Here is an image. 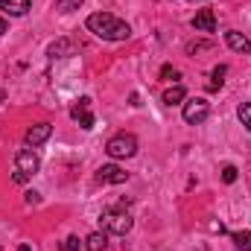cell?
<instances>
[{
    "label": "cell",
    "mask_w": 251,
    "mask_h": 251,
    "mask_svg": "<svg viewBox=\"0 0 251 251\" xmlns=\"http://www.w3.org/2000/svg\"><path fill=\"white\" fill-rule=\"evenodd\" d=\"M85 26H88V32H94L102 41H126L131 35V26L126 21H120L117 15H111V12H94V15H88Z\"/></svg>",
    "instance_id": "cell-1"
},
{
    "label": "cell",
    "mask_w": 251,
    "mask_h": 251,
    "mask_svg": "<svg viewBox=\"0 0 251 251\" xmlns=\"http://www.w3.org/2000/svg\"><path fill=\"white\" fill-rule=\"evenodd\" d=\"M41 161H38V152L32 146H24L15 152V167H12V181L15 184H26L35 173H38Z\"/></svg>",
    "instance_id": "cell-2"
},
{
    "label": "cell",
    "mask_w": 251,
    "mask_h": 251,
    "mask_svg": "<svg viewBox=\"0 0 251 251\" xmlns=\"http://www.w3.org/2000/svg\"><path fill=\"white\" fill-rule=\"evenodd\" d=\"M100 225H102V231L105 234H117V237H123L131 231V213L123 210V207H105L102 210V216H100Z\"/></svg>",
    "instance_id": "cell-3"
},
{
    "label": "cell",
    "mask_w": 251,
    "mask_h": 251,
    "mask_svg": "<svg viewBox=\"0 0 251 251\" xmlns=\"http://www.w3.org/2000/svg\"><path fill=\"white\" fill-rule=\"evenodd\" d=\"M105 152H108V158H114V161H123V158H134L137 155V137L134 134H114L108 143H105Z\"/></svg>",
    "instance_id": "cell-4"
},
{
    "label": "cell",
    "mask_w": 251,
    "mask_h": 251,
    "mask_svg": "<svg viewBox=\"0 0 251 251\" xmlns=\"http://www.w3.org/2000/svg\"><path fill=\"white\" fill-rule=\"evenodd\" d=\"M184 123L190 126H199L207 120V114H210V102L204 100V97H193V100H184Z\"/></svg>",
    "instance_id": "cell-5"
},
{
    "label": "cell",
    "mask_w": 251,
    "mask_h": 251,
    "mask_svg": "<svg viewBox=\"0 0 251 251\" xmlns=\"http://www.w3.org/2000/svg\"><path fill=\"white\" fill-rule=\"evenodd\" d=\"M70 117L82 126L85 131H91V128H94V123H97V120H94V114H91V100H88V97H82V100L70 108Z\"/></svg>",
    "instance_id": "cell-6"
},
{
    "label": "cell",
    "mask_w": 251,
    "mask_h": 251,
    "mask_svg": "<svg viewBox=\"0 0 251 251\" xmlns=\"http://www.w3.org/2000/svg\"><path fill=\"white\" fill-rule=\"evenodd\" d=\"M126 178H128V173L117 164H105L97 170V181H102V184H126Z\"/></svg>",
    "instance_id": "cell-7"
},
{
    "label": "cell",
    "mask_w": 251,
    "mask_h": 251,
    "mask_svg": "<svg viewBox=\"0 0 251 251\" xmlns=\"http://www.w3.org/2000/svg\"><path fill=\"white\" fill-rule=\"evenodd\" d=\"M190 26H193L196 32H216V15H213V9H199V12L193 15Z\"/></svg>",
    "instance_id": "cell-8"
},
{
    "label": "cell",
    "mask_w": 251,
    "mask_h": 251,
    "mask_svg": "<svg viewBox=\"0 0 251 251\" xmlns=\"http://www.w3.org/2000/svg\"><path fill=\"white\" fill-rule=\"evenodd\" d=\"M50 134H53V126H50V123L29 126V128H26V146H41Z\"/></svg>",
    "instance_id": "cell-9"
},
{
    "label": "cell",
    "mask_w": 251,
    "mask_h": 251,
    "mask_svg": "<svg viewBox=\"0 0 251 251\" xmlns=\"http://www.w3.org/2000/svg\"><path fill=\"white\" fill-rule=\"evenodd\" d=\"M32 9V0H0V12L3 15H12V18H21Z\"/></svg>",
    "instance_id": "cell-10"
},
{
    "label": "cell",
    "mask_w": 251,
    "mask_h": 251,
    "mask_svg": "<svg viewBox=\"0 0 251 251\" xmlns=\"http://www.w3.org/2000/svg\"><path fill=\"white\" fill-rule=\"evenodd\" d=\"M73 41L70 38H59V41H53L50 47H47V56L50 59H67V56H73Z\"/></svg>",
    "instance_id": "cell-11"
},
{
    "label": "cell",
    "mask_w": 251,
    "mask_h": 251,
    "mask_svg": "<svg viewBox=\"0 0 251 251\" xmlns=\"http://www.w3.org/2000/svg\"><path fill=\"white\" fill-rule=\"evenodd\" d=\"M225 44L234 50V53H246L249 50V38L243 32H225Z\"/></svg>",
    "instance_id": "cell-12"
},
{
    "label": "cell",
    "mask_w": 251,
    "mask_h": 251,
    "mask_svg": "<svg viewBox=\"0 0 251 251\" xmlns=\"http://www.w3.org/2000/svg\"><path fill=\"white\" fill-rule=\"evenodd\" d=\"M184 100H187V91L181 85H173V88L164 91V105H181Z\"/></svg>",
    "instance_id": "cell-13"
},
{
    "label": "cell",
    "mask_w": 251,
    "mask_h": 251,
    "mask_svg": "<svg viewBox=\"0 0 251 251\" xmlns=\"http://www.w3.org/2000/svg\"><path fill=\"white\" fill-rule=\"evenodd\" d=\"M225 73H228V67H225V64H216V67L210 70V82H207V91H219V88L225 85Z\"/></svg>",
    "instance_id": "cell-14"
},
{
    "label": "cell",
    "mask_w": 251,
    "mask_h": 251,
    "mask_svg": "<svg viewBox=\"0 0 251 251\" xmlns=\"http://www.w3.org/2000/svg\"><path fill=\"white\" fill-rule=\"evenodd\" d=\"M105 246H108L105 231H94V234L85 240V249H88V251H105Z\"/></svg>",
    "instance_id": "cell-15"
},
{
    "label": "cell",
    "mask_w": 251,
    "mask_h": 251,
    "mask_svg": "<svg viewBox=\"0 0 251 251\" xmlns=\"http://www.w3.org/2000/svg\"><path fill=\"white\" fill-rule=\"evenodd\" d=\"M231 240H234V246L240 251H251V231H234Z\"/></svg>",
    "instance_id": "cell-16"
},
{
    "label": "cell",
    "mask_w": 251,
    "mask_h": 251,
    "mask_svg": "<svg viewBox=\"0 0 251 251\" xmlns=\"http://www.w3.org/2000/svg\"><path fill=\"white\" fill-rule=\"evenodd\" d=\"M237 117H240V123H243V126L251 131V102H240V108H237Z\"/></svg>",
    "instance_id": "cell-17"
},
{
    "label": "cell",
    "mask_w": 251,
    "mask_h": 251,
    "mask_svg": "<svg viewBox=\"0 0 251 251\" xmlns=\"http://www.w3.org/2000/svg\"><path fill=\"white\" fill-rule=\"evenodd\" d=\"M82 249H85V243H82L79 237H67L62 243V251H82Z\"/></svg>",
    "instance_id": "cell-18"
},
{
    "label": "cell",
    "mask_w": 251,
    "mask_h": 251,
    "mask_svg": "<svg viewBox=\"0 0 251 251\" xmlns=\"http://www.w3.org/2000/svg\"><path fill=\"white\" fill-rule=\"evenodd\" d=\"M178 76H181V73H178L173 64H164V67H161V79H167V82H178Z\"/></svg>",
    "instance_id": "cell-19"
},
{
    "label": "cell",
    "mask_w": 251,
    "mask_h": 251,
    "mask_svg": "<svg viewBox=\"0 0 251 251\" xmlns=\"http://www.w3.org/2000/svg\"><path fill=\"white\" fill-rule=\"evenodd\" d=\"M85 0H56V6L62 9V12H73V9H79Z\"/></svg>",
    "instance_id": "cell-20"
},
{
    "label": "cell",
    "mask_w": 251,
    "mask_h": 251,
    "mask_svg": "<svg viewBox=\"0 0 251 251\" xmlns=\"http://www.w3.org/2000/svg\"><path fill=\"white\" fill-rule=\"evenodd\" d=\"M222 181H225V184H234V181H237V167H231V164L222 167Z\"/></svg>",
    "instance_id": "cell-21"
},
{
    "label": "cell",
    "mask_w": 251,
    "mask_h": 251,
    "mask_svg": "<svg viewBox=\"0 0 251 251\" xmlns=\"http://www.w3.org/2000/svg\"><path fill=\"white\" fill-rule=\"evenodd\" d=\"M210 41H199V44H187V53H199V50H210Z\"/></svg>",
    "instance_id": "cell-22"
},
{
    "label": "cell",
    "mask_w": 251,
    "mask_h": 251,
    "mask_svg": "<svg viewBox=\"0 0 251 251\" xmlns=\"http://www.w3.org/2000/svg\"><path fill=\"white\" fill-rule=\"evenodd\" d=\"M26 201L29 204H38V193H26Z\"/></svg>",
    "instance_id": "cell-23"
},
{
    "label": "cell",
    "mask_w": 251,
    "mask_h": 251,
    "mask_svg": "<svg viewBox=\"0 0 251 251\" xmlns=\"http://www.w3.org/2000/svg\"><path fill=\"white\" fill-rule=\"evenodd\" d=\"M6 29H9V24H6V18H0V35H3Z\"/></svg>",
    "instance_id": "cell-24"
},
{
    "label": "cell",
    "mask_w": 251,
    "mask_h": 251,
    "mask_svg": "<svg viewBox=\"0 0 251 251\" xmlns=\"http://www.w3.org/2000/svg\"><path fill=\"white\" fill-rule=\"evenodd\" d=\"M3 100H6V94H3V91H0V102H3Z\"/></svg>",
    "instance_id": "cell-25"
},
{
    "label": "cell",
    "mask_w": 251,
    "mask_h": 251,
    "mask_svg": "<svg viewBox=\"0 0 251 251\" xmlns=\"http://www.w3.org/2000/svg\"><path fill=\"white\" fill-rule=\"evenodd\" d=\"M249 53H251V41H249Z\"/></svg>",
    "instance_id": "cell-26"
}]
</instances>
